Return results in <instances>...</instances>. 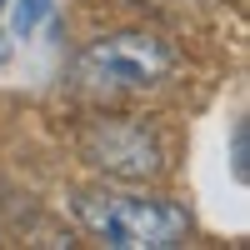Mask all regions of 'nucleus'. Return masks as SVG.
Returning <instances> with one entry per match:
<instances>
[{"mask_svg": "<svg viewBox=\"0 0 250 250\" xmlns=\"http://www.w3.org/2000/svg\"><path fill=\"white\" fill-rule=\"evenodd\" d=\"M175 55L165 40L145 35V30H125V35H100L75 55V85L85 90H105V95H125V90H150L170 75Z\"/></svg>", "mask_w": 250, "mask_h": 250, "instance_id": "nucleus-2", "label": "nucleus"}, {"mask_svg": "<svg viewBox=\"0 0 250 250\" xmlns=\"http://www.w3.org/2000/svg\"><path fill=\"white\" fill-rule=\"evenodd\" d=\"M80 150H85L90 165H100L115 180H150L165 170V150H160L155 130L130 120V115H105V120L85 125Z\"/></svg>", "mask_w": 250, "mask_h": 250, "instance_id": "nucleus-3", "label": "nucleus"}, {"mask_svg": "<svg viewBox=\"0 0 250 250\" xmlns=\"http://www.w3.org/2000/svg\"><path fill=\"white\" fill-rule=\"evenodd\" d=\"M230 155H235V160H230V165H235V180H245V175H250V125H245V120L235 125V145H230Z\"/></svg>", "mask_w": 250, "mask_h": 250, "instance_id": "nucleus-5", "label": "nucleus"}, {"mask_svg": "<svg viewBox=\"0 0 250 250\" xmlns=\"http://www.w3.org/2000/svg\"><path fill=\"white\" fill-rule=\"evenodd\" d=\"M50 5L55 0H15V40H30L35 25L50 15Z\"/></svg>", "mask_w": 250, "mask_h": 250, "instance_id": "nucleus-4", "label": "nucleus"}, {"mask_svg": "<svg viewBox=\"0 0 250 250\" xmlns=\"http://www.w3.org/2000/svg\"><path fill=\"white\" fill-rule=\"evenodd\" d=\"M80 220L110 250H170L190 230L185 205L160 195H80Z\"/></svg>", "mask_w": 250, "mask_h": 250, "instance_id": "nucleus-1", "label": "nucleus"}, {"mask_svg": "<svg viewBox=\"0 0 250 250\" xmlns=\"http://www.w3.org/2000/svg\"><path fill=\"white\" fill-rule=\"evenodd\" d=\"M5 5H10V0H0V10H5Z\"/></svg>", "mask_w": 250, "mask_h": 250, "instance_id": "nucleus-6", "label": "nucleus"}]
</instances>
